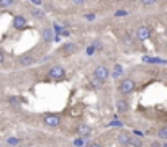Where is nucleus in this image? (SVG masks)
<instances>
[{
	"label": "nucleus",
	"mask_w": 167,
	"mask_h": 147,
	"mask_svg": "<svg viewBox=\"0 0 167 147\" xmlns=\"http://www.w3.org/2000/svg\"><path fill=\"white\" fill-rule=\"evenodd\" d=\"M135 88H136V83L133 79H123L120 85H118V92L123 95H130L131 92H135Z\"/></svg>",
	"instance_id": "1"
},
{
	"label": "nucleus",
	"mask_w": 167,
	"mask_h": 147,
	"mask_svg": "<svg viewBox=\"0 0 167 147\" xmlns=\"http://www.w3.org/2000/svg\"><path fill=\"white\" fill-rule=\"evenodd\" d=\"M47 75H49V79H54V80H64L66 79V69L63 67V65L56 64L49 69Z\"/></svg>",
	"instance_id": "2"
},
{
	"label": "nucleus",
	"mask_w": 167,
	"mask_h": 147,
	"mask_svg": "<svg viewBox=\"0 0 167 147\" xmlns=\"http://www.w3.org/2000/svg\"><path fill=\"white\" fill-rule=\"evenodd\" d=\"M93 77L98 80V82H105V80H108L110 77V70L107 65H97L93 70Z\"/></svg>",
	"instance_id": "3"
},
{
	"label": "nucleus",
	"mask_w": 167,
	"mask_h": 147,
	"mask_svg": "<svg viewBox=\"0 0 167 147\" xmlns=\"http://www.w3.org/2000/svg\"><path fill=\"white\" fill-rule=\"evenodd\" d=\"M149 36H151V30H149V26H139L138 28V31H136V39L138 41H146V39H149Z\"/></svg>",
	"instance_id": "4"
},
{
	"label": "nucleus",
	"mask_w": 167,
	"mask_h": 147,
	"mask_svg": "<svg viewBox=\"0 0 167 147\" xmlns=\"http://www.w3.org/2000/svg\"><path fill=\"white\" fill-rule=\"evenodd\" d=\"M44 123L47 126H52V127H56V126H59V123H61V118L59 115H56V113H49V115H44Z\"/></svg>",
	"instance_id": "5"
},
{
	"label": "nucleus",
	"mask_w": 167,
	"mask_h": 147,
	"mask_svg": "<svg viewBox=\"0 0 167 147\" xmlns=\"http://www.w3.org/2000/svg\"><path fill=\"white\" fill-rule=\"evenodd\" d=\"M35 56H31V54H23L18 57V65H21V67H30V65L35 64Z\"/></svg>",
	"instance_id": "6"
},
{
	"label": "nucleus",
	"mask_w": 167,
	"mask_h": 147,
	"mask_svg": "<svg viewBox=\"0 0 167 147\" xmlns=\"http://www.w3.org/2000/svg\"><path fill=\"white\" fill-rule=\"evenodd\" d=\"M77 51H79V46L75 44V42H66V44L61 46V53H63V54H67V56L75 54Z\"/></svg>",
	"instance_id": "7"
},
{
	"label": "nucleus",
	"mask_w": 167,
	"mask_h": 147,
	"mask_svg": "<svg viewBox=\"0 0 167 147\" xmlns=\"http://www.w3.org/2000/svg\"><path fill=\"white\" fill-rule=\"evenodd\" d=\"M26 25H28V21H26L25 17H21V15L13 17V28H15V30H25Z\"/></svg>",
	"instance_id": "8"
},
{
	"label": "nucleus",
	"mask_w": 167,
	"mask_h": 147,
	"mask_svg": "<svg viewBox=\"0 0 167 147\" xmlns=\"http://www.w3.org/2000/svg\"><path fill=\"white\" fill-rule=\"evenodd\" d=\"M77 132L80 137H84V139H87V137H90V134H92V127H90L89 124H79L77 126Z\"/></svg>",
	"instance_id": "9"
},
{
	"label": "nucleus",
	"mask_w": 167,
	"mask_h": 147,
	"mask_svg": "<svg viewBox=\"0 0 167 147\" xmlns=\"http://www.w3.org/2000/svg\"><path fill=\"white\" fill-rule=\"evenodd\" d=\"M41 36H43V39H44L46 42H51V41H54V31H52V28H43L41 30Z\"/></svg>",
	"instance_id": "10"
},
{
	"label": "nucleus",
	"mask_w": 167,
	"mask_h": 147,
	"mask_svg": "<svg viewBox=\"0 0 167 147\" xmlns=\"http://www.w3.org/2000/svg\"><path fill=\"white\" fill-rule=\"evenodd\" d=\"M142 62L146 64H159V65H165L167 61L162 57H149V56H142Z\"/></svg>",
	"instance_id": "11"
},
{
	"label": "nucleus",
	"mask_w": 167,
	"mask_h": 147,
	"mask_svg": "<svg viewBox=\"0 0 167 147\" xmlns=\"http://www.w3.org/2000/svg\"><path fill=\"white\" fill-rule=\"evenodd\" d=\"M130 134H128L126 131H121L120 134H118L116 137V141H118V144H121V145H130Z\"/></svg>",
	"instance_id": "12"
},
{
	"label": "nucleus",
	"mask_w": 167,
	"mask_h": 147,
	"mask_svg": "<svg viewBox=\"0 0 167 147\" xmlns=\"http://www.w3.org/2000/svg\"><path fill=\"white\" fill-rule=\"evenodd\" d=\"M116 110L120 113H126L130 110V105H128L126 100H116Z\"/></svg>",
	"instance_id": "13"
},
{
	"label": "nucleus",
	"mask_w": 167,
	"mask_h": 147,
	"mask_svg": "<svg viewBox=\"0 0 167 147\" xmlns=\"http://www.w3.org/2000/svg\"><path fill=\"white\" fill-rule=\"evenodd\" d=\"M123 75V65L121 64H115L113 67V72H112V79H118Z\"/></svg>",
	"instance_id": "14"
},
{
	"label": "nucleus",
	"mask_w": 167,
	"mask_h": 147,
	"mask_svg": "<svg viewBox=\"0 0 167 147\" xmlns=\"http://www.w3.org/2000/svg\"><path fill=\"white\" fill-rule=\"evenodd\" d=\"M142 139L141 137H138V136H131L130 137V145H133V147H142Z\"/></svg>",
	"instance_id": "15"
},
{
	"label": "nucleus",
	"mask_w": 167,
	"mask_h": 147,
	"mask_svg": "<svg viewBox=\"0 0 167 147\" xmlns=\"http://www.w3.org/2000/svg\"><path fill=\"white\" fill-rule=\"evenodd\" d=\"M130 15V10H126V8H118V10L115 12V17L116 18H125Z\"/></svg>",
	"instance_id": "16"
},
{
	"label": "nucleus",
	"mask_w": 167,
	"mask_h": 147,
	"mask_svg": "<svg viewBox=\"0 0 167 147\" xmlns=\"http://www.w3.org/2000/svg\"><path fill=\"white\" fill-rule=\"evenodd\" d=\"M157 137L162 141H167V126H162L159 131H157Z\"/></svg>",
	"instance_id": "17"
},
{
	"label": "nucleus",
	"mask_w": 167,
	"mask_h": 147,
	"mask_svg": "<svg viewBox=\"0 0 167 147\" xmlns=\"http://www.w3.org/2000/svg\"><path fill=\"white\" fill-rule=\"evenodd\" d=\"M31 13H33V17H35V18H40V20H43V18L46 17V15H44V12H43L41 8H33Z\"/></svg>",
	"instance_id": "18"
},
{
	"label": "nucleus",
	"mask_w": 167,
	"mask_h": 147,
	"mask_svg": "<svg viewBox=\"0 0 167 147\" xmlns=\"http://www.w3.org/2000/svg\"><path fill=\"white\" fill-rule=\"evenodd\" d=\"M72 144H74V147H85V139L79 136V137H75V139H74Z\"/></svg>",
	"instance_id": "19"
},
{
	"label": "nucleus",
	"mask_w": 167,
	"mask_h": 147,
	"mask_svg": "<svg viewBox=\"0 0 167 147\" xmlns=\"http://www.w3.org/2000/svg\"><path fill=\"white\" fill-rule=\"evenodd\" d=\"M66 30V28H63L61 25H58V23H52V31H54V35H59L61 36V33H63Z\"/></svg>",
	"instance_id": "20"
},
{
	"label": "nucleus",
	"mask_w": 167,
	"mask_h": 147,
	"mask_svg": "<svg viewBox=\"0 0 167 147\" xmlns=\"http://www.w3.org/2000/svg\"><path fill=\"white\" fill-rule=\"evenodd\" d=\"M107 126H108V127H123V123L118 119V118H115V119H113L112 123H108Z\"/></svg>",
	"instance_id": "21"
},
{
	"label": "nucleus",
	"mask_w": 167,
	"mask_h": 147,
	"mask_svg": "<svg viewBox=\"0 0 167 147\" xmlns=\"http://www.w3.org/2000/svg\"><path fill=\"white\" fill-rule=\"evenodd\" d=\"M7 144L10 145V147H15V145L20 144V139H18V137H8V139H7Z\"/></svg>",
	"instance_id": "22"
},
{
	"label": "nucleus",
	"mask_w": 167,
	"mask_h": 147,
	"mask_svg": "<svg viewBox=\"0 0 167 147\" xmlns=\"http://www.w3.org/2000/svg\"><path fill=\"white\" fill-rule=\"evenodd\" d=\"M13 2H15V0H0V8H8V7H12Z\"/></svg>",
	"instance_id": "23"
},
{
	"label": "nucleus",
	"mask_w": 167,
	"mask_h": 147,
	"mask_svg": "<svg viewBox=\"0 0 167 147\" xmlns=\"http://www.w3.org/2000/svg\"><path fill=\"white\" fill-rule=\"evenodd\" d=\"M8 103H10L12 106H15V108L20 106V100H18L17 97H10V98H8Z\"/></svg>",
	"instance_id": "24"
},
{
	"label": "nucleus",
	"mask_w": 167,
	"mask_h": 147,
	"mask_svg": "<svg viewBox=\"0 0 167 147\" xmlns=\"http://www.w3.org/2000/svg\"><path fill=\"white\" fill-rule=\"evenodd\" d=\"M95 53H97V47H95L93 44H90L87 49H85V54H87V56H93Z\"/></svg>",
	"instance_id": "25"
},
{
	"label": "nucleus",
	"mask_w": 167,
	"mask_h": 147,
	"mask_svg": "<svg viewBox=\"0 0 167 147\" xmlns=\"http://www.w3.org/2000/svg\"><path fill=\"white\" fill-rule=\"evenodd\" d=\"M139 2H141L144 7H151V5H154L157 0H139Z\"/></svg>",
	"instance_id": "26"
},
{
	"label": "nucleus",
	"mask_w": 167,
	"mask_h": 147,
	"mask_svg": "<svg viewBox=\"0 0 167 147\" xmlns=\"http://www.w3.org/2000/svg\"><path fill=\"white\" fill-rule=\"evenodd\" d=\"M95 17H97V15H95V13H87V15H84V18H85V20H89V21L95 20Z\"/></svg>",
	"instance_id": "27"
},
{
	"label": "nucleus",
	"mask_w": 167,
	"mask_h": 147,
	"mask_svg": "<svg viewBox=\"0 0 167 147\" xmlns=\"http://www.w3.org/2000/svg\"><path fill=\"white\" fill-rule=\"evenodd\" d=\"M92 44L95 46V47H97V49H102V42H100V39H93V42H92Z\"/></svg>",
	"instance_id": "28"
},
{
	"label": "nucleus",
	"mask_w": 167,
	"mask_h": 147,
	"mask_svg": "<svg viewBox=\"0 0 167 147\" xmlns=\"http://www.w3.org/2000/svg\"><path fill=\"white\" fill-rule=\"evenodd\" d=\"M151 147H162V142H159V141H152V142H151Z\"/></svg>",
	"instance_id": "29"
},
{
	"label": "nucleus",
	"mask_w": 167,
	"mask_h": 147,
	"mask_svg": "<svg viewBox=\"0 0 167 147\" xmlns=\"http://www.w3.org/2000/svg\"><path fill=\"white\" fill-rule=\"evenodd\" d=\"M70 36V33H69V30H64L63 33H61V38H69Z\"/></svg>",
	"instance_id": "30"
},
{
	"label": "nucleus",
	"mask_w": 167,
	"mask_h": 147,
	"mask_svg": "<svg viewBox=\"0 0 167 147\" xmlns=\"http://www.w3.org/2000/svg\"><path fill=\"white\" fill-rule=\"evenodd\" d=\"M133 132H135V136H138V137H142V136H144V132H141L139 129H135Z\"/></svg>",
	"instance_id": "31"
},
{
	"label": "nucleus",
	"mask_w": 167,
	"mask_h": 147,
	"mask_svg": "<svg viewBox=\"0 0 167 147\" xmlns=\"http://www.w3.org/2000/svg\"><path fill=\"white\" fill-rule=\"evenodd\" d=\"M87 147H102V145H100L98 142H89V145H87Z\"/></svg>",
	"instance_id": "32"
},
{
	"label": "nucleus",
	"mask_w": 167,
	"mask_h": 147,
	"mask_svg": "<svg viewBox=\"0 0 167 147\" xmlns=\"http://www.w3.org/2000/svg\"><path fill=\"white\" fill-rule=\"evenodd\" d=\"M72 2L75 3V5H84V3H85V0H72Z\"/></svg>",
	"instance_id": "33"
},
{
	"label": "nucleus",
	"mask_w": 167,
	"mask_h": 147,
	"mask_svg": "<svg viewBox=\"0 0 167 147\" xmlns=\"http://www.w3.org/2000/svg\"><path fill=\"white\" fill-rule=\"evenodd\" d=\"M3 59H5V57H3V53H2V51H0V64L3 62Z\"/></svg>",
	"instance_id": "34"
},
{
	"label": "nucleus",
	"mask_w": 167,
	"mask_h": 147,
	"mask_svg": "<svg viewBox=\"0 0 167 147\" xmlns=\"http://www.w3.org/2000/svg\"><path fill=\"white\" fill-rule=\"evenodd\" d=\"M162 147H167V141L164 142V144H162Z\"/></svg>",
	"instance_id": "35"
},
{
	"label": "nucleus",
	"mask_w": 167,
	"mask_h": 147,
	"mask_svg": "<svg viewBox=\"0 0 167 147\" xmlns=\"http://www.w3.org/2000/svg\"><path fill=\"white\" fill-rule=\"evenodd\" d=\"M30 2H33V0H30Z\"/></svg>",
	"instance_id": "36"
},
{
	"label": "nucleus",
	"mask_w": 167,
	"mask_h": 147,
	"mask_svg": "<svg viewBox=\"0 0 167 147\" xmlns=\"http://www.w3.org/2000/svg\"><path fill=\"white\" fill-rule=\"evenodd\" d=\"M0 147H2V145H0Z\"/></svg>",
	"instance_id": "37"
}]
</instances>
